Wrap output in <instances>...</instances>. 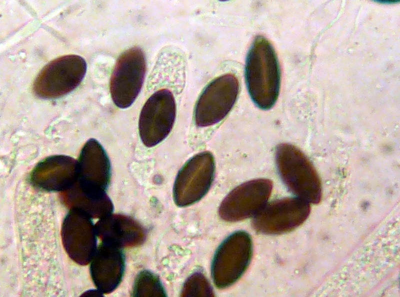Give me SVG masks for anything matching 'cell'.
I'll list each match as a JSON object with an SVG mask.
<instances>
[{"label": "cell", "instance_id": "obj_9", "mask_svg": "<svg viewBox=\"0 0 400 297\" xmlns=\"http://www.w3.org/2000/svg\"><path fill=\"white\" fill-rule=\"evenodd\" d=\"M310 212V204L298 198L277 200L266 204L254 216L252 226L264 234L289 232L302 224Z\"/></svg>", "mask_w": 400, "mask_h": 297}, {"label": "cell", "instance_id": "obj_10", "mask_svg": "<svg viewBox=\"0 0 400 297\" xmlns=\"http://www.w3.org/2000/svg\"><path fill=\"white\" fill-rule=\"evenodd\" d=\"M272 188V182L266 178L250 180L238 186L221 203L220 217L234 222L254 216L266 204Z\"/></svg>", "mask_w": 400, "mask_h": 297}, {"label": "cell", "instance_id": "obj_16", "mask_svg": "<svg viewBox=\"0 0 400 297\" xmlns=\"http://www.w3.org/2000/svg\"><path fill=\"white\" fill-rule=\"evenodd\" d=\"M62 201L70 209L80 210L90 218H102L112 214V203L106 194L88 196L74 184L61 194Z\"/></svg>", "mask_w": 400, "mask_h": 297}, {"label": "cell", "instance_id": "obj_13", "mask_svg": "<svg viewBox=\"0 0 400 297\" xmlns=\"http://www.w3.org/2000/svg\"><path fill=\"white\" fill-rule=\"evenodd\" d=\"M78 178V162L64 155L48 157L40 162L30 177L35 188L47 192H64Z\"/></svg>", "mask_w": 400, "mask_h": 297}, {"label": "cell", "instance_id": "obj_2", "mask_svg": "<svg viewBox=\"0 0 400 297\" xmlns=\"http://www.w3.org/2000/svg\"><path fill=\"white\" fill-rule=\"evenodd\" d=\"M275 155L278 173L288 188L309 204H318L322 196L321 181L305 154L294 145L283 143L276 146Z\"/></svg>", "mask_w": 400, "mask_h": 297}, {"label": "cell", "instance_id": "obj_18", "mask_svg": "<svg viewBox=\"0 0 400 297\" xmlns=\"http://www.w3.org/2000/svg\"><path fill=\"white\" fill-rule=\"evenodd\" d=\"M182 296H214L212 290L204 276L195 272L186 280L182 291Z\"/></svg>", "mask_w": 400, "mask_h": 297}, {"label": "cell", "instance_id": "obj_11", "mask_svg": "<svg viewBox=\"0 0 400 297\" xmlns=\"http://www.w3.org/2000/svg\"><path fill=\"white\" fill-rule=\"evenodd\" d=\"M96 234L91 218L85 213L70 209L62 227V238L69 257L85 266L92 261L96 250Z\"/></svg>", "mask_w": 400, "mask_h": 297}, {"label": "cell", "instance_id": "obj_12", "mask_svg": "<svg viewBox=\"0 0 400 297\" xmlns=\"http://www.w3.org/2000/svg\"><path fill=\"white\" fill-rule=\"evenodd\" d=\"M111 176L110 162L102 146L89 140L82 148L78 162L75 182L82 192L92 194L106 192Z\"/></svg>", "mask_w": 400, "mask_h": 297}, {"label": "cell", "instance_id": "obj_1", "mask_svg": "<svg viewBox=\"0 0 400 297\" xmlns=\"http://www.w3.org/2000/svg\"><path fill=\"white\" fill-rule=\"evenodd\" d=\"M245 76L248 93L262 110L272 108L279 94L280 72L278 60L270 42L258 36L248 53Z\"/></svg>", "mask_w": 400, "mask_h": 297}, {"label": "cell", "instance_id": "obj_6", "mask_svg": "<svg viewBox=\"0 0 400 297\" xmlns=\"http://www.w3.org/2000/svg\"><path fill=\"white\" fill-rule=\"evenodd\" d=\"M144 54L138 47L126 50L118 58L110 82L115 104L121 108L134 102L142 87L146 72Z\"/></svg>", "mask_w": 400, "mask_h": 297}, {"label": "cell", "instance_id": "obj_17", "mask_svg": "<svg viewBox=\"0 0 400 297\" xmlns=\"http://www.w3.org/2000/svg\"><path fill=\"white\" fill-rule=\"evenodd\" d=\"M134 296H164L165 290L155 274L148 270H143L136 277L132 290Z\"/></svg>", "mask_w": 400, "mask_h": 297}, {"label": "cell", "instance_id": "obj_8", "mask_svg": "<svg viewBox=\"0 0 400 297\" xmlns=\"http://www.w3.org/2000/svg\"><path fill=\"white\" fill-rule=\"evenodd\" d=\"M176 104L172 92L160 90L147 100L139 119V132L143 144L154 146L164 140L170 132L176 116Z\"/></svg>", "mask_w": 400, "mask_h": 297}, {"label": "cell", "instance_id": "obj_4", "mask_svg": "<svg viewBox=\"0 0 400 297\" xmlns=\"http://www.w3.org/2000/svg\"><path fill=\"white\" fill-rule=\"evenodd\" d=\"M252 254V241L247 232L238 231L226 238L216 252L212 264L216 286L224 288L236 282L248 268Z\"/></svg>", "mask_w": 400, "mask_h": 297}, {"label": "cell", "instance_id": "obj_14", "mask_svg": "<svg viewBox=\"0 0 400 297\" xmlns=\"http://www.w3.org/2000/svg\"><path fill=\"white\" fill-rule=\"evenodd\" d=\"M124 266L121 248L102 242L90 266L92 278L98 290L104 294L114 291L122 280Z\"/></svg>", "mask_w": 400, "mask_h": 297}, {"label": "cell", "instance_id": "obj_15", "mask_svg": "<svg viewBox=\"0 0 400 297\" xmlns=\"http://www.w3.org/2000/svg\"><path fill=\"white\" fill-rule=\"evenodd\" d=\"M95 228L102 242L120 248L138 246L145 239L142 226L132 218L122 214H110L100 218Z\"/></svg>", "mask_w": 400, "mask_h": 297}, {"label": "cell", "instance_id": "obj_5", "mask_svg": "<svg viewBox=\"0 0 400 297\" xmlns=\"http://www.w3.org/2000/svg\"><path fill=\"white\" fill-rule=\"evenodd\" d=\"M215 171L213 155L200 152L190 158L178 172L174 186V198L180 206L192 204L202 198L213 182Z\"/></svg>", "mask_w": 400, "mask_h": 297}, {"label": "cell", "instance_id": "obj_3", "mask_svg": "<svg viewBox=\"0 0 400 297\" xmlns=\"http://www.w3.org/2000/svg\"><path fill=\"white\" fill-rule=\"evenodd\" d=\"M86 64L81 56L68 54L54 60L39 72L33 91L42 98H55L74 90L83 80Z\"/></svg>", "mask_w": 400, "mask_h": 297}, {"label": "cell", "instance_id": "obj_7", "mask_svg": "<svg viewBox=\"0 0 400 297\" xmlns=\"http://www.w3.org/2000/svg\"><path fill=\"white\" fill-rule=\"evenodd\" d=\"M238 92V82L232 74L216 78L204 89L194 110V120L200 127L210 126L223 119L234 105Z\"/></svg>", "mask_w": 400, "mask_h": 297}]
</instances>
